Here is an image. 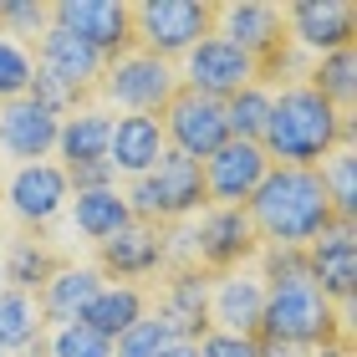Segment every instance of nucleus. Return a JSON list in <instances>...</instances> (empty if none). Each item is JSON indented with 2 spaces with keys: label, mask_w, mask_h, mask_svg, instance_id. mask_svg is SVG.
I'll return each mask as SVG.
<instances>
[{
  "label": "nucleus",
  "mask_w": 357,
  "mask_h": 357,
  "mask_svg": "<svg viewBox=\"0 0 357 357\" xmlns=\"http://www.w3.org/2000/svg\"><path fill=\"white\" fill-rule=\"evenodd\" d=\"M245 215L261 235V245H312L327 230H352V225L337 220L327 189H321V174L286 169V164H271L266 184L250 194Z\"/></svg>",
  "instance_id": "obj_1"
},
{
  "label": "nucleus",
  "mask_w": 357,
  "mask_h": 357,
  "mask_svg": "<svg viewBox=\"0 0 357 357\" xmlns=\"http://www.w3.org/2000/svg\"><path fill=\"white\" fill-rule=\"evenodd\" d=\"M352 133H357L352 112H337L306 82H296L286 92H271V123H266L261 149L271 164L281 158L286 169H317L327 153L352 149Z\"/></svg>",
  "instance_id": "obj_2"
},
{
  "label": "nucleus",
  "mask_w": 357,
  "mask_h": 357,
  "mask_svg": "<svg viewBox=\"0 0 357 357\" xmlns=\"http://www.w3.org/2000/svg\"><path fill=\"white\" fill-rule=\"evenodd\" d=\"M255 342H286L306 352L352 347V312H337L312 281L266 286V317H261Z\"/></svg>",
  "instance_id": "obj_3"
},
{
  "label": "nucleus",
  "mask_w": 357,
  "mask_h": 357,
  "mask_svg": "<svg viewBox=\"0 0 357 357\" xmlns=\"http://www.w3.org/2000/svg\"><path fill=\"white\" fill-rule=\"evenodd\" d=\"M133 46L158 61H178L199 41L215 36L220 26V0H133Z\"/></svg>",
  "instance_id": "obj_4"
},
{
  "label": "nucleus",
  "mask_w": 357,
  "mask_h": 357,
  "mask_svg": "<svg viewBox=\"0 0 357 357\" xmlns=\"http://www.w3.org/2000/svg\"><path fill=\"white\" fill-rule=\"evenodd\" d=\"M123 199H128V215L133 220L178 225V220L199 215V209L209 204L204 199V169L194 164V158L164 149V158H158L149 174H138L133 184L123 189Z\"/></svg>",
  "instance_id": "obj_5"
},
{
  "label": "nucleus",
  "mask_w": 357,
  "mask_h": 357,
  "mask_svg": "<svg viewBox=\"0 0 357 357\" xmlns=\"http://www.w3.org/2000/svg\"><path fill=\"white\" fill-rule=\"evenodd\" d=\"M178 92V72L174 61H158L149 52H123L118 61H107L102 77H97V97H107V102H123L128 112H138V118H153V112L169 107V97Z\"/></svg>",
  "instance_id": "obj_6"
},
{
  "label": "nucleus",
  "mask_w": 357,
  "mask_h": 357,
  "mask_svg": "<svg viewBox=\"0 0 357 357\" xmlns=\"http://www.w3.org/2000/svg\"><path fill=\"white\" fill-rule=\"evenodd\" d=\"M158 128H164V143L174 153L194 158V164H204V158H215L225 143H230V123H225V102L215 97H199L189 87H178L169 97V107L158 112Z\"/></svg>",
  "instance_id": "obj_7"
},
{
  "label": "nucleus",
  "mask_w": 357,
  "mask_h": 357,
  "mask_svg": "<svg viewBox=\"0 0 357 357\" xmlns=\"http://www.w3.org/2000/svg\"><path fill=\"white\" fill-rule=\"evenodd\" d=\"M164 255H169V225H153V220H128L118 235H107L97 245V275L112 286H138L149 275L164 271Z\"/></svg>",
  "instance_id": "obj_8"
},
{
  "label": "nucleus",
  "mask_w": 357,
  "mask_h": 357,
  "mask_svg": "<svg viewBox=\"0 0 357 357\" xmlns=\"http://www.w3.org/2000/svg\"><path fill=\"white\" fill-rule=\"evenodd\" d=\"M0 199H6L15 230H46L61 209H67L72 189H67V174L61 164H15L10 178L0 184Z\"/></svg>",
  "instance_id": "obj_9"
},
{
  "label": "nucleus",
  "mask_w": 357,
  "mask_h": 357,
  "mask_svg": "<svg viewBox=\"0 0 357 357\" xmlns=\"http://www.w3.org/2000/svg\"><path fill=\"white\" fill-rule=\"evenodd\" d=\"M52 26L82 36L97 56L118 61L123 52H133V21H128V0H56L52 6Z\"/></svg>",
  "instance_id": "obj_10"
},
{
  "label": "nucleus",
  "mask_w": 357,
  "mask_h": 357,
  "mask_svg": "<svg viewBox=\"0 0 357 357\" xmlns=\"http://www.w3.org/2000/svg\"><path fill=\"white\" fill-rule=\"evenodd\" d=\"M143 291H149V312L169 321L178 342L199 347L209 337V275H199V271H164V281L143 286Z\"/></svg>",
  "instance_id": "obj_11"
},
{
  "label": "nucleus",
  "mask_w": 357,
  "mask_h": 357,
  "mask_svg": "<svg viewBox=\"0 0 357 357\" xmlns=\"http://www.w3.org/2000/svg\"><path fill=\"white\" fill-rule=\"evenodd\" d=\"M281 21H286V36L306 56H327L337 46H352L357 36L352 0H296V6H281Z\"/></svg>",
  "instance_id": "obj_12"
},
{
  "label": "nucleus",
  "mask_w": 357,
  "mask_h": 357,
  "mask_svg": "<svg viewBox=\"0 0 357 357\" xmlns=\"http://www.w3.org/2000/svg\"><path fill=\"white\" fill-rule=\"evenodd\" d=\"M174 72H178V87H189L199 97H215V102L235 97L240 87H250V56L235 52V46L220 41V36H209V41L194 46V52H184Z\"/></svg>",
  "instance_id": "obj_13"
},
{
  "label": "nucleus",
  "mask_w": 357,
  "mask_h": 357,
  "mask_svg": "<svg viewBox=\"0 0 357 357\" xmlns=\"http://www.w3.org/2000/svg\"><path fill=\"white\" fill-rule=\"evenodd\" d=\"M204 199L209 204H250V194L266 184L271 158L261 143H240L230 138L215 158H204Z\"/></svg>",
  "instance_id": "obj_14"
},
{
  "label": "nucleus",
  "mask_w": 357,
  "mask_h": 357,
  "mask_svg": "<svg viewBox=\"0 0 357 357\" xmlns=\"http://www.w3.org/2000/svg\"><path fill=\"white\" fill-rule=\"evenodd\" d=\"M266 317V281L261 271H230L209 281V332H230V337H255Z\"/></svg>",
  "instance_id": "obj_15"
},
{
  "label": "nucleus",
  "mask_w": 357,
  "mask_h": 357,
  "mask_svg": "<svg viewBox=\"0 0 357 357\" xmlns=\"http://www.w3.org/2000/svg\"><path fill=\"white\" fill-rule=\"evenodd\" d=\"M36 72H46L52 82H61L77 102H92L97 97V77H102V56L92 52L82 36H72V31L52 26L46 36L36 41Z\"/></svg>",
  "instance_id": "obj_16"
},
{
  "label": "nucleus",
  "mask_w": 357,
  "mask_h": 357,
  "mask_svg": "<svg viewBox=\"0 0 357 357\" xmlns=\"http://www.w3.org/2000/svg\"><path fill=\"white\" fill-rule=\"evenodd\" d=\"M56 128H61V118L52 107H41L31 92L0 102V149L10 158H21V164H41L56 149Z\"/></svg>",
  "instance_id": "obj_17"
},
{
  "label": "nucleus",
  "mask_w": 357,
  "mask_h": 357,
  "mask_svg": "<svg viewBox=\"0 0 357 357\" xmlns=\"http://www.w3.org/2000/svg\"><path fill=\"white\" fill-rule=\"evenodd\" d=\"M306 275L337 312H352V281H357V245L352 230H327L306 245Z\"/></svg>",
  "instance_id": "obj_18"
},
{
  "label": "nucleus",
  "mask_w": 357,
  "mask_h": 357,
  "mask_svg": "<svg viewBox=\"0 0 357 357\" xmlns=\"http://www.w3.org/2000/svg\"><path fill=\"white\" fill-rule=\"evenodd\" d=\"M220 41H230L235 52H245L250 61L271 52L275 41L286 36V21H281V6H266V0H220V26H215Z\"/></svg>",
  "instance_id": "obj_19"
},
{
  "label": "nucleus",
  "mask_w": 357,
  "mask_h": 357,
  "mask_svg": "<svg viewBox=\"0 0 357 357\" xmlns=\"http://www.w3.org/2000/svg\"><path fill=\"white\" fill-rule=\"evenodd\" d=\"M67 266H72V261H67V250H56L41 230H15V235H10V250H6V266H0V275H6V291L36 296V291L52 281L56 271H67Z\"/></svg>",
  "instance_id": "obj_20"
},
{
  "label": "nucleus",
  "mask_w": 357,
  "mask_h": 357,
  "mask_svg": "<svg viewBox=\"0 0 357 357\" xmlns=\"http://www.w3.org/2000/svg\"><path fill=\"white\" fill-rule=\"evenodd\" d=\"M164 128H158V118H138V112H128V118L112 123V143H107V164L112 174H149L158 158H164Z\"/></svg>",
  "instance_id": "obj_21"
},
{
  "label": "nucleus",
  "mask_w": 357,
  "mask_h": 357,
  "mask_svg": "<svg viewBox=\"0 0 357 357\" xmlns=\"http://www.w3.org/2000/svg\"><path fill=\"white\" fill-rule=\"evenodd\" d=\"M107 143H112V118L97 107H82L72 118H61L56 128V149H61V169H87V164H107ZM112 169V164H107Z\"/></svg>",
  "instance_id": "obj_22"
},
{
  "label": "nucleus",
  "mask_w": 357,
  "mask_h": 357,
  "mask_svg": "<svg viewBox=\"0 0 357 357\" xmlns=\"http://www.w3.org/2000/svg\"><path fill=\"white\" fill-rule=\"evenodd\" d=\"M102 291V275H97L92 266H67V271H56L52 281H46L41 291H36V312H41V321H77L87 312V301Z\"/></svg>",
  "instance_id": "obj_23"
},
{
  "label": "nucleus",
  "mask_w": 357,
  "mask_h": 357,
  "mask_svg": "<svg viewBox=\"0 0 357 357\" xmlns=\"http://www.w3.org/2000/svg\"><path fill=\"white\" fill-rule=\"evenodd\" d=\"M138 317H149V291H143V286H102L77 321L92 327L97 337H107V342H118Z\"/></svg>",
  "instance_id": "obj_24"
},
{
  "label": "nucleus",
  "mask_w": 357,
  "mask_h": 357,
  "mask_svg": "<svg viewBox=\"0 0 357 357\" xmlns=\"http://www.w3.org/2000/svg\"><path fill=\"white\" fill-rule=\"evenodd\" d=\"M128 220H133V215H128V199L118 194V184L72 194V230H82L87 240H97V245H102L107 235H118Z\"/></svg>",
  "instance_id": "obj_25"
},
{
  "label": "nucleus",
  "mask_w": 357,
  "mask_h": 357,
  "mask_svg": "<svg viewBox=\"0 0 357 357\" xmlns=\"http://www.w3.org/2000/svg\"><path fill=\"white\" fill-rule=\"evenodd\" d=\"M306 87H312L321 102H332L337 112H352V97H357V46H337V52L317 56Z\"/></svg>",
  "instance_id": "obj_26"
},
{
  "label": "nucleus",
  "mask_w": 357,
  "mask_h": 357,
  "mask_svg": "<svg viewBox=\"0 0 357 357\" xmlns=\"http://www.w3.org/2000/svg\"><path fill=\"white\" fill-rule=\"evenodd\" d=\"M41 332H46V321L36 312V296L0 291V352H26Z\"/></svg>",
  "instance_id": "obj_27"
},
{
  "label": "nucleus",
  "mask_w": 357,
  "mask_h": 357,
  "mask_svg": "<svg viewBox=\"0 0 357 357\" xmlns=\"http://www.w3.org/2000/svg\"><path fill=\"white\" fill-rule=\"evenodd\" d=\"M225 123H230V138L261 143V138H266V123H271V92L240 87L235 97H225Z\"/></svg>",
  "instance_id": "obj_28"
},
{
  "label": "nucleus",
  "mask_w": 357,
  "mask_h": 357,
  "mask_svg": "<svg viewBox=\"0 0 357 357\" xmlns=\"http://www.w3.org/2000/svg\"><path fill=\"white\" fill-rule=\"evenodd\" d=\"M317 174H321V189H327L337 220L352 225V209H357V184H352V178H357V153L352 149H337V153H327L317 164Z\"/></svg>",
  "instance_id": "obj_29"
},
{
  "label": "nucleus",
  "mask_w": 357,
  "mask_h": 357,
  "mask_svg": "<svg viewBox=\"0 0 357 357\" xmlns=\"http://www.w3.org/2000/svg\"><path fill=\"white\" fill-rule=\"evenodd\" d=\"M174 342H178L174 327H169L164 317H153V312H149V317H138L133 327H128L118 342H112V357H158V352L174 347Z\"/></svg>",
  "instance_id": "obj_30"
},
{
  "label": "nucleus",
  "mask_w": 357,
  "mask_h": 357,
  "mask_svg": "<svg viewBox=\"0 0 357 357\" xmlns=\"http://www.w3.org/2000/svg\"><path fill=\"white\" fill-rule=\"evenodd\" d=\"M0 26H6L10 36H21V41L36 46L46 31H52V6H46V0H6V6H0Z\"/></svg>",
  "instance_id": "obj_31"
},
{
  "label": "nucleus",
  "mask_w": 357,
  "mask_h": 357,
  "mask_svg": "<svg viewBox=\"0 0 357 357\" xmlns=\"http://www.w3.org/2000/svg\"><path fill=\"white\" fill-rule=\"evenodd\" d=\"M266 286H291V281H312L306 275V245H261L255 255Z\"/></svg>",
  "instance_id": "obj_32"
},
{
  "label": "nucleus",
  "mask_w": 357,
  "mask_h": 357,
  "mask_svg": "<svg viewBox=\"0 0 357 357\" xmlns=\"http://www.w3.org/2000/svg\"><path fill=\"white\" fill-rule=\"evenodd\" d=\"M46 347H52V357H112V342L82 321H61L56 332H46Z\"/></svg>",
  "instance_id": "obj_33"
},
{
  "label": "nucleus",
  "mask_w": 357,
  "mask_h": 357,
  "mask_svg": "<svg viewBox=\"0 0 357 357\" xmlns=\"http://www.w3.org/2000/svg\"><path fill=\"white\" fill-rule=\"evenodd\" d=\"M31 56H26V46H15L0 36V102H10V97H26L31 92Z\"/></svg>",
  "instance_id": "obj_34"
},
{
  "label": "nucleus",
  "mask_w": 357,
  "mask_h": 357,
  "mask_svg": "<svg viewBox=\"0 0 357 357\" xmlns=\"http://www.w3.org/2000/svg\"><path fill=\"white\" fill-rule=\"evenodd\" d=\"M199 357H261V342L255 337H230V332H209L199 347Z\"/></svg>",
  "instance_id": "obj_35"
},
{
  "label": "nucleus",
  "mask_w": 357,
  "mask_h": 357,
  "mask_svg": "<svg viewBox=\"0 0 357 357\" xmlns=\"http://www.w3.org/2000/svg\"><path fill=\"white\" fill-rule=\"evenodd\" d=\"M67 174V189H112V169L107 164H87V169H61Z\"/></svg>",
  "instance_id": "obj_36"
},
{
  "label": "nucleus",
  "mask_w": 357,
  "mask_h": 357,
  "mask_svg": "<svg viewBox=\"0 0 357 357\" xmlns=\"http://www.w3.org/2000/svg\"><path fill=\"white\" fill-rule=\"evenodd\" d=\"M261 357H317L306 347H286V342H261Z\"/></svg>",
  "instance_id": "obj_37"
},
{
  "label": "nucleus",
  "mask_w": 357,
  "mask_h": 357,
  "mask_svg": "<svg viewBox=\"0 0 357 357\" xmlns=\"http://www.w3.org/2000/svg\"><path fill=\"white\" fill-rule=\"evenodd\" d=\"M158 357H199V352H194V342H174V347H164Z\"/></svg>",
  "instance_id": "obj_38"
},
{
  "label": "nucleus",
  "mask_w": 357,
  "mask_h": 357,
  "mask_svg": "<svg viewBox=\"0 0 357 357\" xmlns=\"http://www.w3.org/2000/svg\"><path fill=\"white\" fill-rule=\"evenodd\" d=\"M317 357H352V347H332V352H317Z\"/></svg>",
  "instance_id": "obj_39"
},
{
  "label": "nucleus",
  "mask_w": 357,
  "mask_h": 357,
  "mask_svg": "<svg viewBox=\"0 0 357 357\" xmlns=\"http://www.w3.org/2000/svg\"><path fill=\"white\" fill-rule=\"evenodd\" d=\"M0 357H6V352H0Z\"/></svg>",
  "instance_id": "obj_40"
}]
</instances>
